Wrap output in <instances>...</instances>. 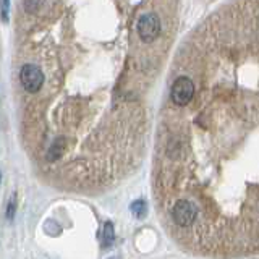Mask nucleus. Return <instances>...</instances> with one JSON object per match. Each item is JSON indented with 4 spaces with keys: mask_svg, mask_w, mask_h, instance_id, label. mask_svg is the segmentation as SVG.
<instances>
[{
    "mask_svg": "<svg viewBox=\"0 0 259 259\" xmlns=\"http://www.w3.org/2000/svg\"><path fill=\"white\" fill-rule=\"evenodd\" d=\"M172 217L177 225L180 227H190L198 217V207L193 204L191 201L180 199L172 209Z\"/></svg>",
    "mask_w": 259,
    "mask_h": 259,
    "instance_id": "f03ea898",
    "label": "nucleus"
},
{
    "mask_svg": "<svg viewBox=\"0 0 259 259\" xmlns=\"http://www.w3.org/2000/svg\"><path fill=\"white\" fill-rule=\"evenodd\" d=\"M132 212H133L135 217L143 219L146 214H148V206H146V202H144V201L138 199V201H135L133 204H132Z\"/></svg>",
    "mask_w": 259,
    "mask_h": 259,
    "instance_id": "423d86ee",
    "label": "nucleus"
},
{
    "mask_svg": "<svg viewBox=\"0 0 259 259\" xmlns=\"http://www.w3.org/2000/svg\"><path fill=\"white\" fill-rule=\"evenodd\" d=\"M194 94V84L190 78L180 76L175 79V83L172 86V91H170V97L177 105H186Z\"/></svg>",
    "mask_w": 259,
    "mask_h": 259,
    "instance_id": "20e7f679",
    "label": "nucleus"
},
{
    "mask_svg": "<svg viewBox=\"0 0 259 259\" xmlns=\"http://www.w3.org/2000/svg\"><path fill=\"white\" fill-rule=\"evenodd\" d=\"M113 240H115V232H113V225L110 222H107L104 225V232H102V243L105 248H109Z\"/></svg>",
    "mask_w": 259,
    "mask_h": 259,
    "instance_id": "39448f33",
    "label": "nucleus"
},
{
    "mask_svg": "<svg viewBox=\"0 0 259 259\" xmlns=\"http://www.w3.org/2000/svg\"><path fill=\"white\" fill-rule=\"evenodd\" d=\"M13 210H15V204H13V202H10V207H8V217L13 215Z\"/></svg>",
    "mask_w": 259,
    "mask_h": 259,
    "instance_id": "6e6552de",
    "label": "nucleus"
},
{
    "mask_svg": "<svg viewBox=\"0 0 259 259\" xmlns=\"http://www.w3.org/2000/svg\"><path fill=\"white\" fill-rule=\"evenodd\" d=\"M20 81L23 88L29 93H37L44 84V75L36 65H23L20 71Z\"/></svg>",
    "mask_w": 259,
    "mask_h": 259,
    "instance_id": "7ed1b4c3",
    "label": "nucleus"
},
{
    "mask_svg": "<svg viewBox=\"0 0 259 259\" xmlns=\"http://www.w3.org/2000/svg\"><path fill=\"white\" fill-rule=\"evenodd\" d=\"M138 34L143 42H152L160 34V20L156 13H144L138 21Z\"/></svg>",
    "mask_w": 259,
    "mask_h": 259,
    "instance_id": "f257e3e1",
    "label": "nucleus"
},
{
    "mask_svg": "<svg viewBox=\"0 0 259 259\" xmlns=\"http://www.w3.org/2000/svg\"><path fill=\"white\" fill-rule=\"evenodd\" d=\"M0 5H2V18H4V21H7L8 20V7H10V4H8L7 0H4Z\"/></svg>",
    "mask_w": 259,
    "mask_h": 259,
    "instance_id": "0eeeda50",
    "label": "nucleus"
}]
</instances>
